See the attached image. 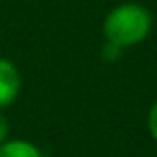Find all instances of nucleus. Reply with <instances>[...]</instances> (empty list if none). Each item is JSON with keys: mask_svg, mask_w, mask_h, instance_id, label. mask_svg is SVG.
<instances>
[{"mask_svg": "<svg viewBox=\"0 0 157 157\" xmlns=\"http://www.w3.org/2000/svg\"><path fill=\"white\" fill-rule=\"evenodd\" d=\"M153 16L145 6L137 2H123L111 8L104 18L105 42L121 48H133L149 36Z\"/></svg>", "mask_w": 157, "mask_h": 157, "instance_id": "f257e3e1", "label": "nucleus"}, {"mask_svg": "<svg viewBox=\"0 0 157 157\" xmlns=\"http://www.w3.org/2000/svg\"><path fill=\"white\" fill-rule=\"evenodd\" d=\"M20 88H22V78L14 62L8 58H0V109L12 105L18 100Z\"/></svg>", "mask_w": 157, "mask_h": 157, "instance_id": "f03ea898", "label": "nucleus"}, {"mask_svg": "<svg viewBox=\"0 0 157 157\" xmlns=\"http://www.w3.org/2000/svg\"><path fill=\"white\" fill-rule=\"evenodd\" d=\"M0 157H44V153L26 139H6L0 143Z\"/></svg>", "mask_w": 157, "mask_h": 157, "instance_id": "7ed1b4c3", "label": "nucleus"}, {"mask_svg": "<svg viewBox=\"0 0 157 157\" xmlns=\"http://www.w3.org/2000/svg\"><path fill=\"white\" fill-rule=\"evenodd\" d=\"M147 127H149V133L153 137V141L157 143V101L149 107V113H147Z\"/></svg>", "mask_w": 157, "mask_h": 157, "instance_id": "20e7f679", "label": "nucleus"}, {"mask_svg": "<svg viewBox=\"0 0 157 157\" xmlns=\"http://www.w3.org/2000/svg\"><path fill=\"white\" fill-rule=\"evenodd\" d=\"M10 137V123H8V117L0 111V143H4Z\"/></svg>", "mask_w": 157, "mask_h": 157, "instance_id": "39448f33", "label": "nucleus"}, {"mask_svg": "<svg viewBox=\"0 0 157 157\" xmlns=\"http://www.w3.org/2000/svg\"><path fill=\"white\" fill-rule=\"evenodd\" d=\"M121 54V48H117V46H113V44H109V42H105V46H104V60L107 62H113L115 58Z\"/></svg>", "mask_w": 157, "mask_h": 157, "instance_id": "423d86ee", "label": "nucleus"}]
</instances>
